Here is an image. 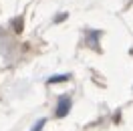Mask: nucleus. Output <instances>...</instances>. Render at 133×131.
Returning <instances> with one entry per match:
<instances>
[{
	"label": "nucleus",
	"instance_id": "1",
	"mask_svg": "<svg viewBox=\"0 0 133 131\" xmlns=\"http://www.w3.org/2000/svg\"><path fill=\"white\" fill-rule=\"evenodd\" d=\"M69 109H71V101H69V99H63L61 105H58V109H57V115L58 117H65V115L69 113Z\"/></svg>",
	"mask_w": 133,
	"mask_h": 131
},
{
	"label": "nucleus",
	"instance_id": "2",
	"mask_svg": "<svg viewBox=\"0 0 133 131\" xmlns=\"http://www.w3.org/2000/svg\"><path fill=\"white\" fill-rule=\"evenodd\" d=\"M42 125H44V119H41V121L36 123V125H34V129H32V131H41V129H42Z\"/></svg>",
	"mask_w": 133,
	"mask_h": 131
},
{
	"label": "nucleus",
	"instance_id": "3",
	"mask_svg": "<svg viewBox=\"0 0 133 131\" xmlns=\"http://www.w3.org/2000/svg\"><path fill=\"white\" fill-rule=\"evenodd\" d=\"M57 81H66V77H52L50 83H57Z\"/></svg>",
	"mask_w": 133,
	"mask_h": 131
}]
</instances>
